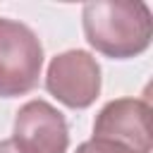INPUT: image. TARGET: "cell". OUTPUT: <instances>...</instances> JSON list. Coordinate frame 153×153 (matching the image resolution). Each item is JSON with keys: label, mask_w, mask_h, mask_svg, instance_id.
<instances>
[{"label": "cell", "mask_w": 153, "mask_h": 153, "mask_svg": "<svg viewBox=\"0 0 153 153\" xmlns=\"http://www.w3.org/2000/svg\"><path fill=\"white\" fill-rule=\"evenodd\" d=\"M84 33L98 53L127 60L141 55L151 45L153 19L146 2L127 0H96L81 10Z\"/></svg>", "instance_id": "cell-1"}, {"label": "cell", "mask_w": 153, "mask_h": 153, "mask_svg": "<svg viewBox=\"0 0 153 153\" xmlns=\"http://www.w3.org/2000/svg\"><path fill=\"white\" fill-rule=\"evenodd\" d=\"M41 38L22 22L0 19V96L14 98L29 93L41 76Z\"/></svg>", "instance_id": "cell-2"}, {"label": "cell", "mask_w": 153, "mask_h": 153, "mask_svg": "<svg viewBox=\"0 0 153 153\" xmlns=\"http://www.w3.org/2000/svg\"><path fill=\"white\" fill-rule=\"evenodd\" d=\"M45 88L67 108H88L100 93V65L86 50H65L50 60Z\"/></svg>", "instance_id": "cell-3"}, {"label": "cell", "mask_w": 153, "mask_h": 153, "mask_svg": "<svg viewBox=\"0 0 153 153\" xmlns=\"http://www.w3.org/2000/svg\"><path fill=\"white\" fill-rule=\"evenodd\" d=\"M93 139L115 143L129 153H151V105L141 98H117L100 108Z\"/></svg>", "instance_id": "cell-4"}, {"label": "cell", "mask_w": 153, "mask_h": 153, "mask_svg": "<svg viewBox=\"0 0 153 153\" xmlns=\"http://www.w3.org/2000/svg\"><path fill=\"white\" fill-rule=\"evenodd\" d=\"M12 143L22 153H67L69 129L57 108L45 100H29L14 117Z\"/></svg>", "instance_id": "cell-5"}, {"label": "cell", "mask_w": 153, "mask_h": 153, "mask_svg": "<svg viewBox=\"0 0 153 153\" xmlns=\"http://www.w3.org/2000/svg\"><path fill=\"white\" fill-rule=\"evenodd\" d=\"M74 153H129L115 143H108V141H98V139H91V141H84L79 143V148Z\"/></svg>", "instance_id": "cell-6"}, {"label": "cell", "mask_w": 153, "mask_h": 153, "mask_svg": "<svg viewBox=\"0 0 153 153\" xmlns=\"http://www.w3.org/2000/svg\"><path fill=\"white\" fill-rule=\"evenodd\" d=\"M0 153H22V151L12 143V139H2L0 141Z\"/></svg>", "instance_id": "cell-7"}]
</instances>
